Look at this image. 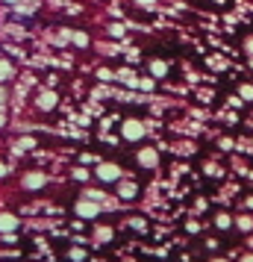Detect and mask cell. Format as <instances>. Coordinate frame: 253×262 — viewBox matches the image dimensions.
<instances>
[{
  "label": "cell",
  "mask_w": 253,
  "mask_h": 262,
  "mask_svg": "<svg viewBox=\"0 0 253 262\" xmlns=\"http://www.w3.org/2000/svg\"><path fill=\"white\" fill-rule=\"evenodd\" d=\"M18 227V218L15 215H0V233H12Z\"/></svg>",
  "instance_id": "1"
},
{
  "label": "cell",
  "mask_w": 253,
  "mask_h": 262,
  "mask_svg": "<svg viewBox=\"0 0 253 262\" xmlns=\"http://www.w3.org/2000/svg\"><path fill=\"white\" fill-rule=\"evenodd\" d=\"M41 183H44V177H41V174H27V177H24V186H27V189H38Z\"/></svg>",
  "instance_id": "2"
},
{
  "label": "cell",
  "mask_w": 253,
  "mask_h": 262,
  "mask_svg": "<svg viewBox=\"0 0 253 262\" xmlns=\"http://www.w3.org/2000/svg\"><path fill=\"white\" fill-rule=\"evenodd\" d=\"M77 212H80V215H85V218H91V215H97V206H95V203H80V206H77Z\"/></svg>",
  "instance_id": "3"
},
{
  "label": "cell",
  "mask_w": 253,
  "mask_h": 262,
  "mask_svg": "<svg viewBox=\"0 0 253 262\" xmlns=\"http://www.w3.org/2000/svg\"><path fill=\"white\" fill-rule=\"evenodd\" d=\"M97 174H100L103 180H115V177H118V168H115V165H103Z\"/></svg>",
  "instance_id": "4"
},
{
  "label": "cell",
  "mask_w": 253,
  "mask_h": 262,
  "mask_svg": "<svg viewBox=\"0 0 253 262\" xmlns=\"http://www.w3.org/2000/svg\"><path fill=\"white\" fill-rule=\"evenodd\" d=\"M9 77H12V65H9V62H3V59H0V83H6Z\"/></svg>",
  "instance_id": "5"
},
{
  "label": "cell",
  "mask_w": 253,
  "mask_h": 262,
  "mask_svg": "<svg viewBox=\"0 0 253 262\" xmlns=\"http://www.w3.org/2000/svg\"><path fill=\"white\" fill-rule=\"evenodd\" d=\"M53 103H56V97H53V95H41V97H38V106H41V109H50Z\"/></svg>",
  "instance_id": "6"
},
{
  "label": "cell",
  "mask_w": 253,
  "mask_h": 262,
  "mask_svg": "<svg viewBox=\"0 0 253 262\" xmlns=\"http://www.w3.org/2000/svg\"><path fill=\"white\" fill-rule=\"evenodd\" d=\"M127 136H130V139H135V136H142V127H139V124H135V121H130V124H127Z\"/></svg>",
  "instance_id": "7"
},
{
  "label": "cell",
  "mask_w": 253,
  "mask_h": 262,
  "mask_svg": "<svg viewBox=\"0 0 253 262\" xmlns=\"http://www.w3.org/2000/svg\"><path fill=\"white\" fill-rule=\"evenodd\" d=\"M3 174H6V168H3V165H0V177H3Z\"/></svg>",
  "instance_id": "8"
},
{
  "label": "cell",
  "mask_w": 253,
  "mask_h": 262,
  "mask_svg": "<svg viewBox=\"0 0 253 262\" xmlns=\"http://www.w3.org/2000/svg\"><path fill=\"white\" fill-rule=\"evenodd\" d=\"M3 121H6V118H3V112H0V127H3Z\"/></svg>",
  "instance_id": "9"
},
{
  "label": "cell",
  "mask_w": 253,
  "mask_h": 262,
  "mask_svg": "<svg viewBox=\"0 0 253 262\" xmlns=\"http://www.w3.org/2000/svg\"><path fill=\"white\" fill-rule=\"evenodd\" d=\"M0 100H3V92H0Z\"/></svg>",
  "instance_id": "10"
}]
</instances>
